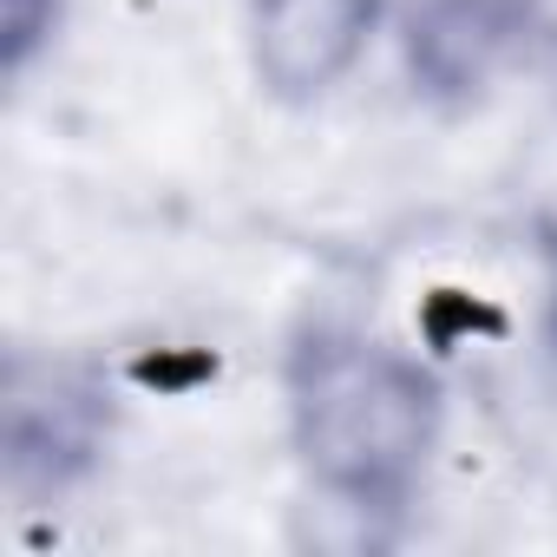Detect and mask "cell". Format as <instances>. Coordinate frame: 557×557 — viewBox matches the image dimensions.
Listing matches in <instances>:
<instances>
[{"label": "cell", "instance_id": "cell-1", "mask_svg": "<svg viewBox=\"0 0 557 557\" xmlns=\"http://www.w3.org/2000/svg\"><path fill=\"white\" fill-rule=\"evenodd\" d=\"M289 446L309 485L348 511H400L440 453V374L361 322H309L283 355Z\"/></svg>", "mask_w": 557, "mask_h": 557}, {"label": "cell", "instance_id": "cell-2", "mask_svg": "<svg viewBox=\"0 0 557 557\" xmlns=\"http://www.w3.org/2000/svg\"><path fill=\"white\" fill-rule=\"evenodd\" d=\"M387 21V0H249V73L269 99H329Z\"/></svg>", "mask_w": 557, "mask_h": 557}, {"label": "cell", "instance_id": "cell-3", "mask_svg": "<svg viewBox=\"0 0 557 557\" xmlns=\"http://www.w3.org/2000/svg\"><path fill=\"white\" fill-rule=\"evenodd\" d=\"M531 34V0H413L407 73L433 106H472Z\"/></svg>", "mask_w": 557, "mask_h": 557}, {"label": "cell", "instance_id": "cell-4", "mask_svg": "<svg viewBox=\"0 0 557 557\" xmlns=\"http://www.w3.org/2000/svg\"><path fill=\"white\" fill-rule=\"evenodd\" d=\"M99 453V387L73 368H14L8 374V466L14 479H73Z\"/></svg>", "mask_w": 557, "mask_h": 557}, {"label": "cell", "instance_id": "cell-5", "mask_svg": "<svg viewBox=\"0 0 557 557\" xmlns=\"http://www.w3.org/2000/svg\"><path fill=\"white\" fill-rule=\"evenodd\" d=\"M60 34V0H0V66L21 79Z\"/></svg>", "mask_w": 557, "mask_h": 557}, {"label": "cell", "instance_id": "cell-6", "mask_svg": "<svg viewBox=\"0 0 557 557\" xmlns=\"http://www.w3.org/2000/svg\"><path fill=\"white\" fill-rule=\"evenodd\" d=\"M550 355H557V262H550Z\"/></svg>", "mask_w": 557, "mask_h": 557}]
</instances>
